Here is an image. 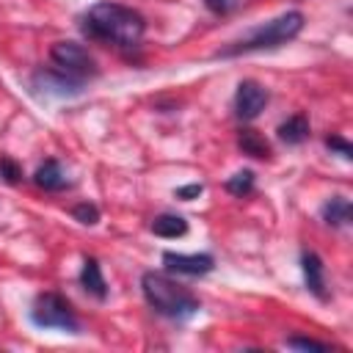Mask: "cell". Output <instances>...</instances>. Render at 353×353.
Returning <instances> with one entry per match:
<instances>
[{
	"label": "cell",
	"mask_w": 353,
	"mask_h": 353,
	"mask_svg": "<svg viewBox=\"0 0 353 353\" xmlns=\"http://www.w3.org/2000/svg\"><path fill=\"white\" fill-rule=\"evenodd\" d=\"M80 30L91 41L113 44L119 50H135L143 41L146 19L141 11L121 3H94L80 17Z\"/></svg>",
	"instance_id": "obj_1"
},
{
	"label": "cell",
	"mask_w": 353,
	"mask_h": 353,
	"mask_svg": "<svg viewBox=\"0 0 353 353\" xmlns=\"http://www.w3.org/2000/svg\"><path fill=\"white\" fill-rule=\"evenodd\" d=\"M141 292L160 317L174 323H185L196 317L201 309V301L188 287H182L168 273H160V270H146L141 276Z\"/></svg>",
	"instance_id": "obj_2"
},
{
	"label": "cell",
	"mask_w": 353,
	"mask_h": 353,
	"mask_svg": "<svg viewBox=\"0 0 353 353\" xmlns=\"http://www.w3.org/2000/svg\"><path fill=\"white\" fill-rule=\"evenodd\" d=\"M306 25V17L301 11H284L270 22H262L259 28H254L248 36L232 41L229 47L218 50V58H234V55H248V52H262V50H279L284 44H290Z\"/></svg>",
	"instance_id": "obj_3"
},
{
	"label": "cell",
	"mask_w": 353,
	"mask_h": 353,
	"mask_svg": "<svg viewBox=\"0 0 353 353\" xmlns=\"http://www.w3.org/2000/svg\"><path fill=\"white\" fill-rule=\"evenodd\" d=\"M30 323L36 328H55V331H66V334H80V317L74 314L72 303L61 295V292H41L36 295L33 306H30Z\"/></svg>",
	"instance_id": "obj_4"
},
{
	"label": "cell",
	"mask_w": 353,
	"mask_h": 353,
	"mask_svg": "<svg viewBox=\"0 0 353 353\" xmlns=\"http://www.w3.org/2000/svg\"><path fill=\"white\" fill-rule=\"evenodd\" d=\"M30 94L39 97V99H74L85 91V80H77L55 66H47V69H36L30 74Z\"/></svg>",
	"instance_id": "obj_5"
},
{
	"label": "cell",
	"mask_w": 353,
	"mask_h": 353,
	"mask_svg": "<svg viewBox=\"0 0 353 353\" xmlns=\"http://www.w3.org/2000/svg\"><path fill=\"white\" fill-rule=\"evenodd\" d=\"M50 61H52L55 69H61V72H66L77 80H85V83L99 74V66H97L94 55L77 41H55L50 47Z\"/></svg>",
	"instance_id": "obj_6"
},
{
	"label": "cell",
	"mask_w": 353,
	"mask_h": 353,
	"mask_svg": "<svg viewBox=\"0 0 353 353\" xmlns=\"http://www.w3.org/2000/svg\"><path fill=\"white\" fill-rule=\"evenodd\" d=\"M268 99H270V94L265 85H259L256 80H240L237 91H234V116L240 121H254L265 110Z\"/></svg>",
	"instance_id": "obj_7"
},
{
	"label": "cell",
	"mask_w": 353,
	"mask_h": 353,
	"mask_svg": "<svg viewBox=\"0 0 353 353\" xmlns=\"http://www.w3.org/2000/svg\"><path fill=\"white\" fill-rule=\"evenodd\" d=\"M163 265L168 273L176 276H207L215 268V256L212 254H176V251H163Z\"/></svg>",
	"instance_id": "obj_8"
},
{
	"label": "cell",
	"mask_w": 353,
	"mask_h": 353,
	"mask_svg": "<svg viewBox=\"0 0 353 353\" xmlns=\"http://www.w3.org/2000/svg\"><path fill=\"white\" fill-rule=\"evenodd\" d=\"M301 270H303V284L317 301H328V284H325V265L320 254L303 251L301 254Z\"/></svg>",
	"instance_id": "obj_9"
},
{
	"label": "cell",
	"mask_w": 353,
	"mask_h": 353,
	"mask_svg": "<svg viewBox=\"0 0 353 353\" xmlns=\"http://www.w3.org/2000/svg\"><path fill=\"white\" fill-rule=\"evenodd\" d=\"M33 182H36V188H41V190H47V193H61V190H66V188L72 185L69 176H66V171H63V165H61L58 160H44V163L36 168Z\"/></svg>",
	"instance_id": "obj_10"
},
{
	"label": "cell",
	"mask_w": 353,
	"mask_h": 353,
	"mask_svg": "<svg viewBox=\"0 0 353 353\" xmlns=\"http://www.w3.org/2000/svg\"><path fill=\"white\" fill-rule=\"evenodd\" d=\"M77 281H80V287H83L91 298H97V301H105V298H108V281H105V276H102V265H99L94 256H85V259H83V268H80Z\"/></svg>",
	"instance_id": "obj_11"
},
{
	"label": "cell",
	"mask_w": 353,
	"mask_h": 353,
	"mask_svg": "<svg viewBox=\"0 0 353 353\" xmlns=\"http://www.w3.org/2000/svg\"><path fill=\"white\" fill-rule=\"evenodd\" d=\"M237 149H240L243 154L254 157V160H270V154H273V149H270V143L265 141V135H259V132L251 130V127L237 130Z\"/></svg>",
	"instance_id": "obj_12"
},
{
	"label": "cell",
	"mask_w": 353,
	"mask_h": 353,
	"mask_svg": "<svg viewBox=\"0 0 353 353\" xmlns=\"http://www.w3.org/2000/svg\"><path fill=\"white\" fill-rule=\"evenodd\" d=\"M350 215H353V207H350V199L345 196H331L323 207H320V218L331 226V229H342L350 223Z\"/></svg>",
	"instance_id": "obj_13"
},
{
	"label": "cell",
	"mask_w": 353,
	"mask_h": 353,
	"mask_svg": "<svg viewBox=\"0 0 353 353\" xmlns=\"http://www.w3.org/2000/svg\"><path fill=\"white\" fill-rule=\"evenodd\" d=\"M276 135H279L281 143L298 146V143H303V141L309 138V119H306L303 113H295V116L284 119V121L276 127Z\"/></svg>",
	"instance_id": "obj_14"
},
{
	"label": "cell",
	"mask_w": 353,
	"mask_h": 353,
	"mask_svg": "<svg viewBox=\"0 0 353 353\" xmlns=\"http://www.w3.org/2000/svg\"><path fill=\"white\" fill-rule=\"evenodd\" d=\"M152 232L157 237L174 240V237L188 234V221L182 215H176V212H160L157 218H152Z\"/></svg>",
	"instance_id": "obj_15"
},
{
	"label": "cell",
	"mask_w": 353,
	"mask_h": 353,
	"mask_svg": "<svg viewBox=\"0 0 353 353\" xmlns=\"http://www.w3.org/2000/svg\"><path fill=\"white\" fill-rule=\"evenodd\" d=\"M232 196H237V199H245L251 190H254V171L251 168H243V171H234L229 179H226V185H223Z\"/></svg>",
	"instance_id": "obj_16"
},
{
	"label": "cell",
	"mask_w": 353,
	"mask_h": 353,
	"mask_svg": "<svg viewBox=\"0 0 353 353\" xmlns=\"http://www.w3.org/2000/svg\"><path fill=\"white\" fill-rule=\"evenodd\" d=\"M72 218L83 226H94V223H99V207L91 201H80L72 207Z\"/></svg>",
	"instance_id": "obj_17"
},
{
	"label": "cell",
	"mask_w": 353,
	"mask_h": 353,
	"mask_svg": "<svg viewBox=\"0 0 353 353\" xmlns=\"http://www.w3.org/2000/svg\"><path fill=\"white\" fill-rule=\"evenodd\" d=\"M0 176L6 185H19L22 182V168L17 160H11L8 154H0Z\"/></svg>",
	"instance_id": "obj_18"
},
{
	"label": "cell",
	"mask_w": 353,
	"mask_h": 353,
	"mask_svg": "<svg viewBox=\"0 0 353 353\" xmlns=\"http://www.w3.org/2000/svg\"><path fill=\"white\" fill-rule=\"evenodd\" d=\"M284 345L292 347V350H317V353H328L331 350L328 342H317V339H306V336H287Z\"/></svg>",
	"instance_id": "obj_19"
},
{
	"label": "cell",
	"mask_w": 353,
	"mask_h": 353,
	"mask_svg": "<svg viewBox=\"0 0 353 353\" xmlns=\"http://www.w3.org/2000/svg\"><path fill=\"white\" fill-rule=\"evenodd\" d=\"M325 146H328L331 152H336L339 157H345V160H350V157H353V146H350L342 135H325Z\"/></svg>",
	"instance_id": "obj_20"
},
{
	"label": "cell",
	"mask_w": 353,
	"mask_h": 353,
	"mask_svg": "<svg viewBox=\"0 0 353 353\" xmlns=\"http://www.w3.org/2000/svg\"><path fill=\"white\" fill-rule=\"evenodd\" d=\"M204 193V185L201 182H193V185H182V188H176L174 190V199H179V201H190V199H199Z\"/></svg>",
	"instance_id": "obj_21"
},
{
	"label": "cell",
	"mask_w": 353,
	"mask_h": 353,
	"mask_svg": "<svg viewBox=\"0 0 353 353\" xmlns=\"http://www.w3.org/2000/svg\"><path fill=\"white\" fill-rule=\"evenodd\" d=\"M204 6H207V11L223 17V14H229V11L237 6V0H204Z\"/></svg>",
	"instance_id": "obj_22"
}]
</instances>
